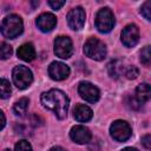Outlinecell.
Here are the masks:
<instances>
[{"instance_id": "cell-1", "label": "cell", "mask_w": 151, "mask_h": 151, "mask_svg": "<svg viewBox=\"0 0 151 151\" xmlns=\"http://www.w3.org/2000/svg\"><path fill=\"white\" fill-rule=\"evenodd\" d=\"M41 104L45 109L52 111L58 119H64L67 117L70 99L68 97L58 88H52L41 94Z\"/></svg>"}, {"instance_id": "cell-2", "label": "cell", "mask_w": 151, "mask_h": 151, "mask_svg": "<svg viewBox=\"0 0 151 151\" xmlns=\"http://www.w3.org/2000/svg\"><path fill=\"white\" fill-rule=\"evenodd\" d=\"M0 31L2 35L7 39H14L19 37L24 31V24L21 18L17 14L7 15L0 25Z\"/></svg>"}, {"instance_id": "cell-3", "label": "cell", "mask_w": 151, "mask_h": 151, "mask_svg": "<svg viewBox=\"0 0 151 151\" xmlns=\"http://www.w3.org/2000/svg\"><path fill=\"white\" fill-rule=\"evenodd\" d=\"M116 24L114 15L109 7H103L97 12L96 15V27L100 33H109L112 31Z\"/></svg>"}, {"instance_id": "cell-4", "label": "cell", "mask_w": 151, "mask_h": 151, "mask_svg": "<svg viewBox=\"0 0 151 151\" xmlns=\"http://www.w3.org/2000/svg\"><path fill=\"white\" fill-rule=\"evenodd\" d=\"M84 53L91 59L103 60L106 57V46L97 38H88L84 45Z\"/></svg>"}, {"instance_id": "cell-5", "label": "cell", "mask_w": 151, "mask_h": 151, "mask_svg": "<svg viewBox=\"0 0 151 151\" xmlns=\"http://www.w3.org/2000/svg\"><path fill=\"white\" fill-rule=\"evenodd\" d=\"M12 79H13V84L19 90H25L32 84L33 74L28 67H26L24 65H19V66H15L13 68Z\"/></svg>"}, {"instance_id": "cell-6", "label": "cell", "mask_w": 151, "mask_h": 151, "mask_svg": "<svg viewBox=\"0 0 151 151\" xmlns=\"http://www.w3.org/2000/svg\"><path fill=\"white\" fill-rule=\"evenodd\" d=\"M110 134L117 142H126L131 137L132 130L125 120H116L110 126Z\"/></svg>"}, {"instance_id": "cell-7", "label": "cell", "mask_w": 151, "mask_h": 151, "mask_svg": "<svg viewBox=\"0 0 151 151\" xmlns=\"http://www.w3.org/2000/svg\"><path fill=\"white\" fill-rule=\"evenodd\" d=\"M54 54L61 59H68L73 54V44L68 37L60 35L54 40Z\"/></svg>"}, {"instance_id": "cell-8", "label": "cell", "mask_w": 151, "mask_h": 151, "mask_svg": "<svg viewBox=\"0 0 151 151\" xmlns=\"http://www.w3.org/2000/svg\"><path fill=\"white\" fill-rule=\"evenodd\" d=\"M78 92L80 97L87 103H97L100 98V91L97 86L88 81H81L78 86Z\"/></svg>"}, {"instance_id": "cell-9", "label": "cell", "mask_w": 151, "mask_h": 151, "mask_svg": "<svg viewBox=\"0 0 151 151\" xmlns=\"http://www.w3.org/2000/svg\"><path fill=\"white\" fill-rule=\"evenodd\" d=\"M66 20H67L70 28L74 31H79L85 25V20H86L85 11L83 9V7H74L67 13Z\"/></svg>"}, {"instance_id": "cell-10", "label": "cell", "mask_w": 151, "mask_h": 151, "mask_svg": "<svg viewBox=\"0 0 151 151\" xmlns=\"http://www.w3.org/2000/svg\"><path fill=\"white\" fill-rule=\"evenodd\" d=\"M139 41V29L134 24L127 25L122 31V42L126 47H133Z\"/></svg>"}, {"instance_id": "cell-11", "label": "cell", "mask_w": 151, "mask_h": 151, "mask_svg": "<svg viewBox=\"0 0 151 151\" xmlns=\"http://www.w3.org/2000/svg\"><path fill=\"white\" fill-rule=\"evenodd\" d=\"M70 72H71L70 67L66 64L60 63V61H53V63H51V65L48 67L50 77L53 80H57V81L66 79L70 76Z\"/></svg>"}, {"instance_id": "cell-12", "label": "cell", "mask_w": 151, "mask_h": 151, "mask_svg": "<svg viewBox=\"0 0 151 151\" xmlns=\"http://www.w3.org/2000/svg\"><path fill=\"white\" fill-rule=\"evenodd\" d=\"M70 137L77 144H86V143H88L91 140L92 134H91V131L86 126H84V125H76V126H73L71 129Z\"/></svg>"}, {"instance_id": "cell-13", "label": "cell", "mask_w": 151, "mask_h": 151, "mask_svg": "<svg viewBox=\"0 0 151 151\" xmlns=\"http://www.w3.org/2000/svg\"><path fill=\"white\" fill-rule=\"evenodd\" d=\"M35 24L41 32H51L57 25V18L52 13H42L37 18Z\"/></svg>"}, {"instance_id": "cell-14", "label": "cell", "mask_w": 151, "mask_h": 151, "mask_svg": "<svg viewBox=\"0 0 151 151\" xmlns=\"http://www.w3.org/2000/svg\"><path fill=\"white\" fill-rule=\"evenodd\" d=\"M92 116H93L92 110L88 106H86V105L78 104L73 109V117L79 123H86V122H88L92 118Z\"/></svg>"}, {"instance_id": "cell-15", "label": "cell", "mask_w": 151, "mask_h": 151, "mask_svg": "<svg viewBox=\"0 0 151 151\" xmlns=\"http://www.w3.org/2000/svg\"><path fill=\"white\" fill-rule=\"evenodd\" d=\"M17 55L24 61H32L35 58V48L31 42H26L18 48Z\"/></svg>"}, {"instance_id": "cell-16", "label": "cell", "mask_w": 151, "mask_h": 151, "mask_svg": "<svg viewBox=\"0 0 151 151\" xmlns=\"http://www.w3.org/2000/svg\"><path fill=\"white\" fill-rule=\"evenodd\" d=\"M150 96H151V87L147 83H143V84L137 86V88H136V99L140 104H144V103L149 101Z\"/></svg>"}, {"instance_id": "cell-17", "label": "cell", "mask_w": 151, "mask_h": 151, "mask_svg": "<svg viewBox=\"0 0 151 151\" xmlns=\"http://www.w3.org/2000/svg\"><path fill=\"white\" fill-rule=\"evenodd\" d=\"M124 68H125L124 63H123L122 60H118V59L112 60V61L107 65L109 74H110L112 78H118L119 76H122L123 72H124Z\"/></svg>"}, {"instance_id": "cell-18", "label": "cell", "mask_w": 151, "mask_h": 151, "mask_svg": "<svg viewBox=\"0 0 151 151\" xmlns=\"http://www.w3.org/2000/svg\"><path fill=\"white\" fill-rule=\"evenodd\" d=\"M28 104H29V100L28 98L24 97V98H20L19 100H17L13 105V111L17 116H24L27 111V107H28Z\"/></svg>"}, {"instance_id": "cell-19", "label": "cell", "mask_w": 151, "mask_h": 151, "mask_svg": "<svg viewBox=\"0 0 151 151\" xmlns=\"http://www.w3.org/2000/svg\"><path fill=\"white\" fill-rule=\"evenodd\" d=\"M11 92H12V88H11L9 81L5 78H0V99L9 98Z\"/></svg>"}, {"instance_id": "cell-20", "label": "cell", "mask_w": 151, "mask_h": 151, "mask_svg": "<svg viewBox=\"0 0 151 151\" xmlns=\"http://www.w3.org/2000/svg\"><path fill=\"white\" fill-rule=\"evenodd\" d=\"M13 53V48L11 45L6 44V42H1L0 44V59L5 60L8 59Z\"/></svg>"}, {"instance_id": "cell-21", "label": "cell", "mask_w": 151, "mask_h": 151, "mask_svg": "<svg viewBox=\"0 0 151 151\" xmlns=\"http://www.w3.org/2000/svg\"><path fill=\"white\" fill-rule=\"evenodd\" d=\"M123 74H124L127 79H136V78L138 77V74H139V71H138V68H137L136 66H133V65H127V66H125Z\"/></svg>"}, {"instance_id": "cell-22", "label": "cell", "mask_w": 151, "mask_h": 151, "mask_svg": "<svg viewBox=\"0 0 151 151\" xmlns=\"http://www.w3.org/2000/svg\"><path fill=\"white\" fill-rule=\"evenodd\" d=\"M140 61L144 66H150L151 61V54H150V46H145L140 52Z\"/></svg>"}, {"instance_id": "cell-23", "label": "cell", "mask_w": 151, "mask_h": 151, "mask_svg": "<svg viewBox=\"0 0 151 151\" xmlns=\"http://www.w3.org/2000/svg\"><path fill=\"white\" fill-rule=\"evenodd\" d=\"M14 151H33L31 144L26 140V139H21L19 140L15 146H14Z\"/></svg>"}, {"instance_id": "cell-24", "label": "cell", "mask_w": 151, "mask_h": 151, "mask_svg": "<svg viewBox=\"0 0 151 151\" xmlns=\"http://www.w3.org/2000/svg\"><path fill=\"white\" fill-rule=\"evenodd\" d=\"M150 11H151V2H150V1L144 2V5H143V6H142V8H140V14H142V15H143L147 21H150V20H151Z\"/></svg>"}, {"instance_id": "cell-25", "label": "cell", "mask_w": 151, "mask_h": 151, "mask_svg": "<svg viewBox=\"0 0 151 151\" xmlns=\"http://www.w3.org/2000/svg\"><path fill=\"white\" fill-rule=\"evenodd\" d=\"M47 4H48V6H50L52 9L57 11V9L61 8V7L65 5V1H64V0H48Z\"/></svg>"}, {"instance_id": "cell-26", "label": "cell", "mask_w": 151, "mask_h": 151, "mask_svg": "<svg viewBox=\"0 0 151 151\" xmlns=\"http://www.w3.org/2000/svg\"><path fill=\"white\" fill-rule=\"evenodd\" d=\"M151 136L150 134H145L143 138H142V143H143V145L149 150L150 147H151Z\"/></svg>"}, {"instance_id": "cell-27", "label": "cell", "mask_w": 151, "mask_h": 151, "mask_svg": "<svg viewBox=\"0 0 151 151\" xmlns=\"http://www.w3.org/2000/svg\"><path fill=\"white\" fill-rule=\"evenodd\" d=\"M6 125V117L4 114V112L0 110V130H2Z\"/></svg>"}, {"instance_id": "cell-28", "label": "cell", "mask_w": 151, "mask_h": 151, "mask_svg": "<svg viewBox=\"0 0 151 151\" xmlns=\"http://www.w3.org/2000/svg\"><path fill=\"white\" fill-rule=\"evenodd\" d=\"M48 151H66V150L63 149L61 146H53V147H51Z\"/></svg>"}, {"instance_id": "cell-29", "label": "cell", "mask_w": 151, "mask_h": 151, "mask_svg": "<svg viewBox=\"0 0 151 151\" xmlns=\"http://www.w3.org/2000/svg\"><path fill=\"white\" fill-rule=\"evenodd\" d=\"M122 151H138V150L134 149V147H125V149H123Z\"/></svg>"}, {"instance_id": "cell-30", "label": "cell", "mask_w": 151, "mask_h": 151, "mask_svg": "<svg viewBox=\"0 0 151 151\" xmlns=\"http://www.w3.org/2000/svg\"><path fill=\"white\" fill-rule=\"evenodd\" d=\"M4 151H11V150H9V149H5Z\"/></svg>"}]
</instances>
